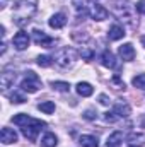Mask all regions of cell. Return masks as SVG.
Returning <instances> with one entry per match:
<instances>
[{
    "label": "cell",
    "instance_id": "obj_19",
    "mask_svg": "<svg viewBox=\"0 0 145 147\" xmlns=\"http://www.w3.org/2000/svg\"><path fill=\"white\" fill-rule=\"evenodd\" d=\"M79 144L82 147H99V140L96 135H80Z\"/></svg>",
    "mask_w": 145,
    "mask_h": 147
},
{
    "label": "cell",
    "instance_id": "obj_32",
    "mask_svg": "<svg viewBox=\"0 0 145 147\" xmlns=\"http://www.w3.org/2000/svg\"><path fill=\"white\" fill-rule=\"evenodd\" d=\"M99 103H101V105H104V106H108L111 101H109V98L106 96V94H101V96H99Z\"/></svg>",
    "mask_w": 145,
    "mask_h": 147
},
{
    "label": "cell",
    "instance_id": "obj_5",
    "mask_svg": "<svg viewBox=\"0 0 145 147\" xmlns=\"http://www.w3.org/2000/svg\"><path fill=\"white\" fill-rule=\"evenodd\" d=\"M43 127H46V123H44V121H41V120H33L29 125L22 127V128H21V132H22V135H24L28 140L34 142V140L38 139V134L41 132V128H43Z\"/></svg>",
    "mask_w": 145,
    "mask_h": 147
},
{
    "label": "cell",
    "instance_id": "obj_1",
    "mask_svg": "<svg viewBox=\"0 0 145 147\" xmlns=\"http://www.w3.org/2000/svg\"><path fill=\"white\" fill-rule=\"evenodd\" d=\"M38 10V0H19L14 5L12 19L17 26H26Z\"/></svg>",
    "mask_w": 145,
    "mask_h": 147
},
{
    "label": "cell",
    "instance_id": "obj_7",
    "mask_svg": "<svg viewBox=\"0 0 145 147\" xmlns=\"http://www.w3.org/2000/svg\"><path fill=\"white\" fill-rule=\"evenodd\" d=\"M33 39H34L36 45L43 46V48H50V46L55 45V39L53 38H50L44 31H39V29H34L33 31Z\"/></svg>",
    "mask_w": 145,
    "mask_h": 147
},
{
    "label": "cell",
    "instance_id": "obj_25",
    "mask_svg": "<svg viewBox=\"0 0 145 147\" xmlns=\"http://www.w3.org/2000/svg\"><path fill=\"white\" fill-rule=\"evenodd\" d=\"M132 84H133L135 87H138V89H142V91H145V74H138L137 77H133Z\"/></svg>",
    "mask_w": 145,
    "mask_h": 147
},
{
    "label": "cell",
    "instance_id": "obj_31",
    "mask_svg": "<svg viewBox=\"0 0 145 147\" xmlns=\"http://www.w3.org/2000/svg\"><path fill=\"white\" fill-rule=\"evenodd\" d=\"M113 82H114V84L118 86V89H125V82H121L118 75H114V77H113Z\"/></svg>",
    "mask_w": 145,
    "mask_h": 147
},
{
    "label": "cell",
    "instance_id": "obj_8",
    "mask_svg": "<svg viewBox=\"0 0 145 147\" xmlns=\"http://www.w3.org/2000/svg\"><path fill=\"white\" fill-rule=\"evenodd\" d=\"M118 55H119V58H121L123 62H132V60H135L137 51H135V48H133V45H132V43H125V45H121V46H119Z\"/></svg>",
    "mask_w": 145,
    "mask_h": 147
},
{
    "label": "cell",
    "instance_id": "obj_4",
    "mask_svg": "<svg viewBox=\"0 0 145 147\" xmlns=\"http://www.w3.org/2000/svg\"><path fill=\"white\" fill-rule=\"evenodd\" d=\"M132 10H133V7H132V3L128 2V0H116L114 2V16L118 17V19H125V21H130L132 19ZM132 22V21H130ZM133 24V22H132Z\"/></svg>",
    "mask_w": 145,
    "mask_h": 147
},
{
    "label": "cell",
    "instance_id": "obj_20",
    "mask_svg": "<svg viewBox=\"0 0 145 147\" xmlns=\"http://www.w3.org/2000/svg\"><path fill=\"white\" fill-rule=\"evenodd\" d=\"M34 118H31L29 115H26V113H19V115H15L14 118H12V121H14V125H17V127H26V125H29L31 121H33Z\"/></svg>",
    "mask_w": 145,
    "mask_h": 147
},
{
    "label": "cell",
    "instance_id": "obj_37",
    "mask_svg": "<svg viewBox=\"0 0 145 147\" xmlns=\"http://www.w3.org/2000/svg\"><path fill=\"white\" fill-rule=\"evenodd\" d=\"M142 125H144V127H145V120H144V121H142Z\"/></svg>",
    "mask_w": 145,
    "mask_h": 147
},
{
    "label": "cell",
    "instance_id": "obj_3",
    "mask_svg": "<svg viewBox=\"0 0 145 147\" xmlns=\"http://www.w3.org/2000/svg\"><path fill=\"white\" fill-rule=\"evenodd\" d=\"M21 89L26 91V92H38L41 89V79L34 72L29 70V72L24 75L22 82H21Z\"/></svg>",
    "mask_w": 145,
    "mask_h": 147
},
{
    "label": "cell",
    "instance_id": "obj_35",
    "mask_svg": "<svg viewBox=\"0 0 145 147\" xmlns=\"http://www.w3.org/2000/svg\"><path fill=\"white\" fill-rule=\"evenodd\" d=\"M7 7V0H2V5H0V9H5Z\"/></svg>",
    "mask_w": 145,
    "mask_h": 147
},
{
    "label": "cell",
    "instance_id": "obj_10",
    "mask_svg": "<svg viewBox=\"0 0 145 147\" xmlns=\"http://www.w3.org/2000/svg\"><path fill=\"white\" fill-rule=\"evenodd\" d=\"M15 77H17V74L15 72H12V70H3L2 75H0V87H2L3 91H7L9 87L14 86Z\"/></svg>",
    "mask_w": 145,
    "mask_h": 147
},
{
    "label": "cell",
    "instance_id": "obj_34",
    "mask_svg": "<svg viewBox=\"0 0 145 147\" xmlns=\"http://www.w3.org/2000/svg\"><path fill=\"white\" fill-rule=\"evenodd\" d=\"M5 50H7V45H5V41H3V43H2V50H0V53L3 55V53H5Z\"/></svg>",
    "mask_w": 145,
    "mask_h": 147
},
{
    "label": "cell",
    "instance_id": "obj_24",
    "mask_svg": "<svg viewBox=\"0 0 145 147\" xmlns=\"http://www.w3.org/2000/svg\"><path fill=\"white\" fill-rule=\"evenodd\" d=\"M10 101L15 103V105H22V103H26V96H24L21 91H14V92L10 94Z\"/></svg>",
    "mask_w": 145,
    "mask_h": 147
},
{
    "label": "cell",
    "instance_id": "obj_29",
    "mask_svg": "<svg viewBox=\"0 0 145 147\" xmlns=\"http://www.w3.org/2000/svg\"><path fill=\"white\" fill-rule=\"evenodd\" d=\"M135 10L145 16V0H138V2L135 3Z\"/></svg>",
    "mask_w": 145,
    "mask_h": 147
},
{
    "label": "cell",
    "instance_id": "obj_6",
    "mask_svg": "<svg viewBox=\"0 0 145 147\" xmlns=\"http://www.w3.org/2000/svg\"><path fill=\"white\" fill-rule=\"evenodd\" d=\"M29 43H31V38H29V34H28L26 31H19V33H15L14 38H12V45H14V48L19 50V51L26 50V48L29 46Z\"/></svg>",
    "mask_w": 145,
    "mask_h": 147
},
{
    "label": "cell",
    "instance_id": "obj_38",
    "mask_svg": "<svg viewBox=\"0 0 145 147\" xmlns=\"http://www.w3.org/2000/svg\"><path fill=\"white\" fill-rule=\"evenodd\" d=\"M91 2H96V0H91Z\"/></svg>",
    "mask_w": 145,
    "mask_h": 147
},
{
    "label": "cell",
    "instance_id": "obj_13",
    "mask_svg": "<svg viewBox=\"0 0 145 147\" xmlns=\"http://www.w3.org/2000/svg\"><path fill=\"white\" fill-rule=\"evenodd\" d=\"M48 24H50V28H53V29H62V28L67 24V16L62 14V12L53 14V16L50 17V21H48Z\"/></svg>",
    "mask_w": 145,
    "mask_h": 147
},
{
    "label": "cell",
    "instance_id": "obj_16",
    "mask_svg": "<svg viewBox=\"0 0 145 147\" xmlns=\"http://www.w3.org/2000/svg\"><path fill=\"white\" fill-rule=\"evenodd\" d=\"M101 65L106 67V69H114L116 67V57L109 50L103 51V55H101Z\"/></svg>",
    "mask_w": 145,
    "mask_h": 147
},
{
    "label": "cell",
    "instance_id": "obj_17",
    "mask_svg": "<svg viewBox=\"0 0 145 147\" xmlns=\"http://www.w3.org/2000/svg\"><path fill=\"white\" fill-rule=\"evenodd\" d=\"M75 89H77V94L82 96V98H89V96H92V92H94V87H92L89 82H79V84L75 86Z\"/></svg>",
    "mask_w": 145,
    "mask_h": 147
},
{
    "label": "cell",
    "instance_id": "obj_15",
    "mask_svg": "<svg viewBox=\"0 0 145 147\" xmlns=\"http://www.w3.org/2000/svg\"><path fill=\"white\" fill-rule=\"evenodd\" d=\"M121 144H123V132L116 130V132H113L108 137L104 147H121Z\"/></svg>",
    "mask_w": 145,
    "mask_h": 147
},
{
    "label": "cell",
    "instance_id": "obj_12",
    "mask_svg": "<svg viewBox=\"0 0 145 147\" xmlns=\"http://www.w3.org/2000/svg\"><path fill=\"white\" fill-rule=\"evenodd\" d=\"M0 140H2V144H5V146L15 144V142H17V132L12 130V128H9V127H3L2 132H0Z\"/></svg>",
    "mask_w": 145,
    "mask_h": 147
},
{
    "label": "cell",
    "instance_id": "obj_30",
    "mask_svg": "<svg viewBox=\"0 0 145 147\" xmlns=\"http://www.w3.org/2000/svg\"><path fill=\"white\" fill-rule=\"evenodd\" d=\"M84 118H85V120H96V118H97V113L94 110H87L84 113Z\"/></svg>",
    "mask_w": 145,
    "mask_h": 147
},
{
    "label": "cell",
    "instance_id": "obj_22",
    "mask_svg": "<svg viewBox=\"0 0 145 147\" xmlns=\"http://www.w3.org/2000/svg\"><path fill=\"white\" fill-rule=\"evenodd\" d=\"M38 110L46 113V115H51V113H55V103L53 101H41L38 105Z\"/></svg>",
    "mask_w": 145,
    "mask_h": 147
},
{
    "label": "cell",
    "instance_id": "obj_21",
    "mask_svg": "<svg viewBox=\"0 0 145 147\" xmlns=\"http://www.w3.org/2000/svg\"><path fill=\"white\" fill-rule=\"evenodd\" d=\"M41 147H56L58 144V139H56V135L55 134H51V132H48V134H44L43 135V139H41Z\"/></svg>",
    "mask_w": 145,
    "mask_h": 147
},
{
    "label": "cell",
    "instance_id": "obj_2",
    "mask_svg": "<svg viewBox=\"0 0 145 147\" xmlns=\"http://www.w3.org/2000/svg\"><path fill=\"white\" fill-rule=\"evenodd\" d=\"M77 60V51L73 48H60L55 55H53V62L62 67V69H68L72 67Z\"/></svg>",
    "mask_w": 145,
    "mask_h": 147
},
{
    "label": "cell",
    "instance_id": "obj_9",
    "mask_svg": "<svg viewBox=\"0 0 145 147\" xmlns=\"http://www.w3.org/2000/svg\"><path fill=\"white\" fill-rule=\"evenodd\" d=\"M113 111L118 115V118H128L132 115V108L125 99H118L114 103V106H113Z\"/></svg>",
    "mask_w": 145,
    "mask_h": 147
},
{
    "label": "cell",
    "instance_id": "obj_11",
    "mask_svg": "<svg viewBox=\"0 0 145 147\" xmlns=\"http://www.w3.org/2000/svg\"><path fill=\"white\" fill-rule=\"evenodd\" d=\"M91 17L94 19V21H97V22H101V21H106L109 17V12L106 7H103V5H99V3H96V5H92V9H91Z\"/></svg>",
    "mask_w": 145,
    "mask_h": 147
},
{
    "label": "cell",
    "instance_id": "obj_28",
    "mask_svg": "<svg viewBox=\"0 0 145 147\" xmlns=\"http://www.w3.org/2000/svg\"><path fill=\"white\" fill-rule=\"evenodd\" d=\"M116 120H119V118H118V115H116L114 111H108V113H104V121H106V123H114Z\"/></svg>",
    "mask_w": 145,
    "mask_h": 147
},
{
    "label": "cell",
    "instance_id": "obj_14",
    "mask_svg": "<svg viewBox=\"0 0 145 147\" xmlns=\"http://www.w3.org/2000/svg\"><path fill=\"white\" fill-rule=\"evenodd\" d=\"M126 142L130 147H142L145 146V135L140 132H132L128 137H126Z\"/></svg>",
    "mask_w": 145,
    "mask_h": 147
},
{
    "label": "cell",
    "instance_id": "obj_33",
    "mask_svg": "<svg viewBox=\"0 0 145 147\" xmlns=\"http://www.w3.org/2000/svg\"><path fill=\"white\" fill-rule=\"evenodd\" d=\"M87 14H89V12H87V9H85V7H82V9H79V12H77V16H79V17H85Z\"/></svg>",
    "mask_w": 145,
    "mask_h": 147
},
{
    "label": "cell",
    "instance_id": "obj_23",
    "mask_svg": "<svg viewBox=\"0 0 145 147\" xmlns=\"http://www.w3.org/2000/svg\"><path fill=\"white\" fill-rule=\"evenodd\" d=\"M51 87L58 92H68L70 91V84L68 82H63V80H53L51 82Z\"/></svg>",
    "mask_w": 145,
    "mask_h": 147
},
{
    "label": "cell",
    "instance_id": "obj_36",
    "mask_svg": "<svg viewBox=\"0 0 145 147\" xmlns=\"http://www.w3.org/2000/svg\"><path fill=\"white\" fill-rule=\"evenodd\" d=\"M140 41H142V45H144V46H145V36L142 38V39H140Z\"/></svg>",
    "mask_w": 145,
    "mask_h": 147
},
{
    "label": "cell",
    "instance_id": "obj_26",
    "mask_svg": "<svg viewBox=\"0 0 145 147\" xmlns=\"http://www.w3.org/2000/svg\"><path fill=\"white\" fill-rule=\"evenodd\" d=\"M53 63V57H48V55H39L38 57V65L39 67H50Z\"/></svg>",
    "mask_w": 145,
    "mask_h": 147
},
{
    "label": "cell",
    "instance_id": "obj_18",
    "mask_svg": "<svg viewBox=\"0 0 145 147\" xmlns=\"http://www.w3.org/2000/svg\"><path fill=\"white\" fill-rule=\"evenodd\" d=\"M126 33H125V29H123V26H119V24H114V26H111L108 31V38L111 41H118V39H121V38L125 36Z\"/></svg>",
    "mask_w": 145,
    "mask_h": 147
},
{
    "label": "cell",
    "instance_id": "obj_27",
    "mask_svg": "<svg viewBox=\"0 0 145 147\" xmlns=\"http://www.w3.org/2000/svg\"><path fill=\"white\" fill-rule=\"evenodd\" d=\"M80 57H82V60L91 62V60L94 58V51H92V50H89V48H82V50H80Z\"/></svg>",
    "mask_w": 145,
    "mask_h": 147
}]
</instances>
